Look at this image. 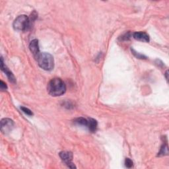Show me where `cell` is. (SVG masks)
I'll return each instance as SVG.
<instances>
[{
    "instance_id": "4",
    "label": "cell",
    "mask_w": 169,
    "mask_h": 169,
    "mask_svg": "<svg viewBox=\"0 0 169 169\" xmlns=\"http://www.w3.org/2000/svg\"><path fill=\"white\" fill-rule=\"evenodd\" d=\"M14 128V122L9 118H4L1 121V130L4 134H7L12 131Z\"/></svg>"
},
{
    "instance_id": "7",
    "label": "cell",
    "mask_w": 169,
    "mask_h": 169,
    "mask_svg": "<svg viewBox=\"0 0 169 169\" xmlns=\"http://www.w3.org/2000/svg\"><path fill=\"white\" fill-rule=\"evenodd\" d=\"M1 68H2V70L3 71L5 72V74H6L7 77L8 79H9V80L11 82H12V83H15L16 82L15 78L13 74H12V72L10 71L9 70L7 67V66L4 64L3 60L2 58H1Z\"/></svg>"
},
{
    "instance_id": "2",
    "label": "cell",
    "mask_w": 169,
    "mask_h": 169,
    "mask_svg": "<svg viewBox=\"0 0 169 169\" xmlns=\"http://www.w3.org/2000/svg\"><path fill=\"white\" fill-rule=\"evenodd\" d=\"M37 62L42 69L46 71H51L54 66L53 56L48 52H40L36 58Z\"/></svg>"
},
{
    "instance_id": "10",
    "label": "cell",
    "mask_w": 169,
    "mask_h": 169,
    "mask_svg": "<svg viewBox=\"0 0 169 169\" xmlns=\"http://www.w3.org/2000/svg\"><path fill=\"white\" fill-rule=\"evenodd\" d=\"M74 123L77 125L83 126L87 127L88 125V119H85L84 118H78L74 120Z\"/></svg>"
},
{
    "instance_id": "14",
    "label": "cell",
    "mask_w": 169,
    "mask_h": 169,
    "mask_svg": "<svg viewBox=\"0 0 169 169\" xmlns=\"http://www.w3.org/2000/svg\"><path fill=\"white\" fill-rule=\"evenodd\" d=\"M132 51L133 54L135 56H136L138 58H140V59H146L145 56H144L143 55H142V54H138L137 52H136L134 51V50H132Z\"/></svg>"
},
{
    "instance_id": "11",
    "label": "cell",
    "mask_w": 169,
    "mask_h": 169,
    "mask_svg": "<svg viewBox=\"0 0 169 169\" xmlns=\"http://www.w3.org/2000/svg\"><path fill=\"white\" fill-rule=\"evenodd\" d=\"M168 155V146L167 144L162 145V146L161 148L160 152L158 154V156H163Z\"/></svg>"
},
{
    "instance_id": "3",
    "label": "cell",
    "mask_w": 169,
    "mask_h": 169,
    "mask_svg": "<svg viewBox=\"0 0 169 169\" xmlns=\"http://www.w3.org/2000/svg\"><path fill=\"white\" fill-rule=\"evenodd\" d=\"M31 21L27 15H21L13 22V28L14 29L18 31H26L30 28Z\"/></svg>"
},
{
    "instance_id": "5",
    "label": "cell",
    "mask_w": 169,
    "mask_h": 169,
    "mask_svg": "<svg viewBox=\"0 0 169 169\" xmlns=\"http://www.w3.org/2000/svg\"><path fill=\"white\" fill-rule=\"evenodd\" d=\"M60 157L65 164L69 168H76L75 165L74 164V162H72L73 160V154L71 152L68 151H62L60 153Z\"/></svg>"
},
{
    "instance_id": "13",
    "label": "cell",
    "mask_w": 169,
    "mask_h": 169,
    "mask_svg": "<svg viewBox=\"0 0 169 169\" xmlns=\"http://www.w3.org/2000/svg\"><path fill=\"white\" fill-rule=\"evenodd\" d=\"M125 165L127 168H132L133 167V162L132 161L129 159V158H127L125 160Z\"/></svg>"
},
{
    "instance_id": "15",
    "label": "cell",
    "mask_w": 169,
    "mask_h": 169,
    "mask_svg": "<svg viewBox=\"0 0 169 169\" xmlns=\"http://www.w3.org/2000/svg\"><path fill=\"white\" fill-rule=\"evenodd\" d=\"M0 87H1V89L2 90H4V89H6L7 87V85L6 84H5L3 81H1V83H0Z\"/></svg>"
},
{
    "instance_id": "9",
    "label": "cell",
    "mask_w": 169,
    "mask_h": 169,
    "mask_svg": "<svg viewBox=\"0 0 169 169\" xmlns=\"http://www.w3.org/2000/svg\"><path fill=\"white\" fill-rule=\"evenodd\" d=\"M97 125H98V123H97V120L93 119V118H89L87 128L91 132H94L96 130H97Z\"/></svg>"
},
{
    "instance_id": "8",
    "label": "cell",
    "mask_w": 169,
    "mask_h": 169,
    "mask_svg": "<svg viewBox=\"0 0 169 169\" xmlns=\"http://www.w3.org/2000/svg\"><path fill=\"white\" fill-rule=\"evenodd\" d=\"M133 38L139 41L148 42L149 41V37L147 34L143 32H136L133 34Z\"/></svg>"
},
{
    "instance_id": "6",
    "label": "cell",
    "mask_w": 169,
    "mask_h": 169,
    "mask_svg": "<svg viewBox=\"0 0 169 169\" xmlns=\"http://www.w3.org/2000/svg\"><path fill=\"white\" fill-rule=\"evenodd\" d=\"M29 48L32 55L34 56V57L36 58L37 57V56L40 54V50H39L38 46V41L36 40V39H34V40H32L29 44Z\"/></svg>"
},
{
    "instance_id": "16",
    "label": "cell",
    "mask_w": 169,
    "mask_h": 169,
    "mask_svg": "<svg viewBox=\"0 0 169 169\" xmlns=\"http://www.w3.org/2000/svg\"><path fill=\"white\" fill-rule=\"evenodd\" d=\"M165 75H166V78H167V80H168V77H167V75H168V71H167Z\"/></svg>"
},
{
    "instance_id": "12",
    "label": "cell",
    "mask_w": 169,
    "mask_h": 169,
    "mask_svg": "<svg viewBox=\"0 0 169 169\" xmlns=\"http://www.w3.org/2000/svg\"><path fill=\"white\" fill-rule=\"evenodd\" d=\"M21 109L22 110V111L24 112V113H25L28 116H32L33 115V113H32V112L29 110V109H27L26 108V107H24V106H21Z\"/></svg>"
},
{
    "instance_id": "1",
    "label": "cell",
    "mask_w": 169,
    "mask_h": 169,
    "mask_svg": "<svg viewBox=\"0 0 169 169\" xmlns=\"http://www.w3.org/2000/svg\"><path fill=\"white\" fill-rule=\"evenodd\" d=\"M47 90L48 93L52 97H58L65 93L66 86L61 79L54 78L49 81Z\"/></svg>"
}]
</instances>
